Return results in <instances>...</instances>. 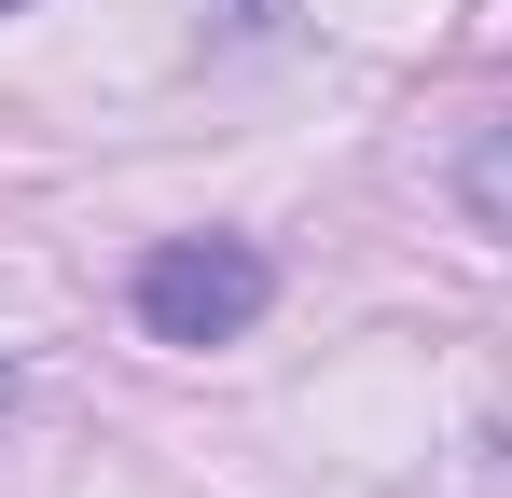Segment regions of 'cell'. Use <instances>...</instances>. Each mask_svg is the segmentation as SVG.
Masks as SVG:
<instances>
[{
  "instance_id": "obj_1",
  "label": "cell",
  "mask_w": 512,
  "mask_h": 498,
  "mask_svg": "<svg viewBox=\"0 0 512 498\" xmlns=\"http://www.w3.org/2000/svg\"><path fill=\"white\" fill-rule=\"evenodd\" d=\"M125 305L153 346H236V332L277 305V263L250 236H153L139 249V277H125Z\"/></svg>"
},
{
  "instance_id": "obj_2",
  "label": "cell",
  "mask_w": 512,
  "mask_h": 498,
  "mask_svg": "<svg viewBox=\"0 0 512 498\" xmlns=\"http://www.w3.org/2000/svg\"><path fill=\"white\" fill-rule=\"evenodd\" d=\"M0 14H14V0H0Z\"/></svg>"
}]
</instances>
